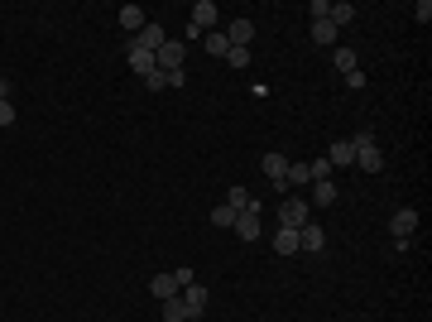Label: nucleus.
Wrapping results in <instances>:
<instances>
[{
	"instance_id": "f257e3e1",
	"label": "nucleus",
	"mask_w": 432,
	"mask_h": 322,
	"mask_svg": "<svg viewBox=\"0 0 432 322\" xmlns=\"http://www.w3.org/2000/svg\"><path fill=\"white\" fill-rule=\"evenodd\" d=\"M351 144H355V168H365V173H379V168H384V154H379V144H375V130H355Z\"/></svg>"
},
{
	"instance_id": "a878e982",
	"label": "nucleus",
	"mask_w": 432,
	"mask_h": 322,
	"mask_svg": "<svg viewBox=\"0 0 432 322\" xmlns=\"http://www.w3.org/2000/svg\"><path fill=\"white\" fill-rule=\"evenodd\" d=\"M307 168H312V183H322V178H331V163H326V159H312Z\"/></svg>"
},
{
	"instance_id": "9d476101",
	"label": "nucleus",
	"mask_w": 432,
	"mask_h": 322,
	"mask_svg": "<svg viewBox=\"0 0 432 322\" xmlns=\"http://www.w3.org/2000/svg\"><path fill=\"white\" fill-rule=\"evenodd\" d=\"M298 250H312V255H317V250H326V231L317 226V221H307V226L298 231Z\"/></svg>"
},
{
	"instance_id": "2f4dec72",
	"label": "nucleus",
	"mask_w": 432,
	"mask_h": 322,
	"mask_svg": "<svg viewBox=\"0 0 432 322\" xmlns=\"http://www.w3.org/2000/svg\"><path fill=\"white\" fill-rule=\"evenodd\" d=\"M173 279H178V289H188V284H197V279H192V269L183 265V269H173Z\"/></svg>"
},
{
	"instance_id": "7c9ffc66",
	"label": "nucleus",
	"mask_w": 432,
	"mask_h": 322,
	"mask_svg": "<svg viewBox=\"0 0 432 322\" xmlns=\"http://www.w3.org/2000/svg\"><path fill=\"white\" fill-rule=\"evenodd\" d=\"M413 15H418V20L428 25V20H432V0H418V5H413Z\"/></svg>"
},
{
	"instance_id": "cd10ccee",
	"label": "nucleus",
	"mask_w": 432,
	"mask_h": 322,
	"mask_svg": "<svg viewBox=\"0 0 432 322\" xmlns=\"http://www.w3.org/2000/svg\"><path fill=\"white\" fill-rule=\"evenodd\" d=\"M226 63H231V68H245V63H250V49H231Z\"/></svg>"
},
{
	"instance_id": "412c9836",
	"label": "nucleus",
	"mask_w": 432,
	"mask_h": 322,
	"mask_svg": "<svg viewBox=\"0 0 432 322\" xmlns=\"http://www.w3.org/2000/svg\"><path fill=\"white\" fill-rule=\"evenodd\" d=\"M125 58H130V68H135L139 78H149V73H154V54H135V49H125Z\"/></svg>"
},
{
	"instance_id": "c756f323",
	"label": "nucleus",
	"mask_w": 432,
	"mask_h": 322,
	"mask_svg": "<svg viewBox=\"0 0 432 322\" xmlns=\"http://www.w3.org/2000/svg\"><path fill=\"white\" fill-rule=\"evenodd\" d=\"M5 125H15V106H10V101H0V130H5Z\"/></svg>"
},
{
	"instance_id": "473e14b6",
	"label": "nucleus",
	"mask_w": 432,
	"mask_h": 322,
	"mask_svg": "<svg viewBox=\"0 0 432 322\" xmlns=\"http://www.w3.org/2000/svg\"><path fill=\"white\" fill-rule=\"evenodd\" d=\"M0 101H10V82L0 78Z\"/></svg>"
},
{
	"instance_id": "6e6552de",
	"label": "nucleus",
	"mask_w": 432,
	"mask_h": 322,
	"mask_svg": "<svg viewBox=\"0 0 432 322\" xmlns=\"http://www.w3.org/2000/svg\"><path fill=\"white\" fill-rule=\"evenodd\" d=\"M178 298H183V308H188V318H192V322L202 318V313H207V303H212V294H207L202 284H188V289H183Z\"/></svg>"
},
{
	"instance_id": "f03ea898",
	"label": "nucleus",
	"mask_w": 432,
	"mask_h": 322,
	"mask_svg": "<svg viewBox=\"0 0 432 322\" xmlns=\"http://www.w3.org/2000/svg\"><path fill=\"white\" fill-rule=\"evenodd\" d=\"M163 44H168V34H163V25L154 20V25L139 29V34H130V44H125V49H135V54H159Z\"/></svg>"
},
{
	"instance_id": "0eeeda50",
	"label": "nucleus",
	"mask_w": 432,
	"mask_h": 322,
	"mask_svg": "<svg viewBox=\"0 0 432 322\" xmlns=\"http://www.w3.org/2000/svg\"><path fill=\"white\" fill-rule=\"evenodd\" d=\"M216 20H221V10H216L212 0H197V5H192V20H188V25L197 29V34H212Z\"/></svg>"
},
{
	"instance_id": "4be33fe9",
	"label": "nucleus",
	"mask_w": 432,
	"mask_h": 322,
	"mask_svg": "<svg viewBox=\"0 0 432 322\" xmlns=\"http://www.w3.org/2000/svg\"><path fill=\"white\" fill-rule=\"evenodd\" d=\"M163 322H192L188 308H183V298H168V303H163Z\"/></svg>"
},
{
	"instance_id": "5701e85b",
	"label": "nucleus",
	"mask_w": 432,
	"mask_h": 322,
	"mask_svg": "<svg viewBox=\"0 0 432 322\" xmlns=\"http://www.w3.org/2000/svg\"><path fill=\"white\" fill-rule=\"evenodd\" d=\"M236 207H226V202H221V207H212V226H221V231H226V226H236Z\"/></svg>"
},
{
	"instance_id": "393cba45",
	"label": "nucleus",
	"mask_w": 432,
	"mask_h": 322,
	"mask_svg": "<svg viewBox=\"0 0 432 322\" xmlns=\"http://www.w3.org/2000/svg\"><path fill=\"white\" fill-rule=\"evenodd\" d=\"M226 207H236V212H245V207H250V192H245V188H231V197H226Z\"/></svg>"
},
{
	"instance_id": "2eb2a0df",
	"label": "nucleus",
	"mask_w": 432,
	"mask_h": 322,
	"mask_svg": "<svg viewBox=\"0 0 432 322\" xmlns=\"http://www.w3.org/2000/svg\"><path fill=\"white\" fill-rule=\"evenodd\" d=\"M307 34H312V44L336 49V25H331V20H312V29H307Z\"/></svg>"
},
{
	"instance_id": "ddd939ff",
	"label": "nucleus",
	"mask_w": 432,
	"mask_h": 322,
	"mask_svg": "<svg viewBox=\"0 0 432 322\" xmlns=\"http://www.w3.org/2000/svg\"><path fill=\"white\" fill-rule=\"evenodd\" d=\"M149 289H154V298H159V303H168V298H178V294H183L173 274H154V279H149Z\"/></svg>"
},
{
	"instance_id": "f8f14e48",
	"label": "nucleus",
	"mask_w": 432,
	"mask_h": 322,
	"mask_svg": "<svg viewBox=\"0 0 432 322\" xmlns=\"http://www.w3.org/2000/svg\"><path fill=\"white\" fill-rule=\"evenodd\" d=\"M265 173H269V183L288 188V183H284V178H288V159H284L279 149H269V154H265Z\"/></svg>"
},
{
	"instance_id": "c85d7f7f",
	"label": "nucleus",
	"mask_w": 432,
	"mask_h": 322,
	"mask_svg": "<svg viewBox=\"0 0 432 322\" xmlns=\"http://www.w3.org/2000/svg\"><path fill=\"white\" fill-rule=\"evenodd\" d=\"M326 10H331V0H312V5H307V15H312V20H326Z\"/></svg>"
},
{
	"instance_id": "20e7f679",
	"label": "nucleus",
	"mask_w": 432,
	"mask_h": 322,
	"mask_svg": "<svg viewBox=\"0 0 432 322\" xmlns=\"http://www.w3.org/2000/svg\"><path fill=\"white\" fill-rule=\"evenodd\" d=\"M260 212H265V202H255V197H250V207L236 216V226H231V231H236L241 241H260Z\"/></svg>"
},
{
	"instance_id": "b1692460",
	"label": "nucleus",
	"mask_w": 432,
	"mask_h": 322,
	"mask_svg": "<svg viewBox=\"0 0 432 322\" xmlns=\"http://www.w3.org/2000/svg\"><path fill=\"white\" fill-rule=\"evenodd\" d=\"M331 63H336L341 73H355V54L351 49H331Z\"/></svg>"
},
{
	"instance_id": "bb28decb",
	"label": "nucleus",
	"mask_w": 432,
	"mask_h": 322,
	"mask_svg": "<svg viewBox=\"0 0 432 322\" xmlns=\"http://www.w3.org/2000/svg\"><path fill=\"white\" fill-rule=\"evenodd\" d=\"M163 87H168V78H163L159 68H154V73H149V78H144V92H163Z\"/></svg>"
},
{
	"instance_id": "aec40b11",
	"label": "nucleus",
	"mask_w": 432,
	"mask_h": 322,
	"mask_svg": "<svg viewBox=\"0 0 432 322\" xmlns=\"http://www.w3.org/2000/svg\"><path fill=\"white\" fill-rule=\"evenodd\" d=\"M284 183H288V188H307V183H312V168H307V163H288V178H284Z\"/></svg>"
},
{
	"instance_id": "a211bd4d",
	"label": "nucleus",
	"mask_w": 432,
	"mask_h": 322,
	"mask_svg": "<svg viewBox=\"0 0 432 322\" xmlns=\"http://www.w3.org/2000/svg\"><path fill=\"white\" fill-rule=\"evenodd\" d=\"M202 49H207V54H216V58H226V54H231V44H226V34H221V29L202 34Z\"/></svg>"
},
{
	"instance_id": "423d86ee",
	"label": "nucleus",
	"mask_w": 432,
	"mask_h": 322,
	"mask_svg": "<svg viewBox=\"0 0 432 322\" xmlns=\"http://www.w3.org/2000/svg\"><path fill=\"white\" fill-rule=\"evenodd\" d=\"M413 231H418V207H399L389 216V236L394 241H413Z\"/></svg>"
},
{
	"instance_id": "9b49d317",
	"label": "nucleus",
	"mask_w": 432,
	"mask_h": 322,
	"mask_svg": "<svg viewBox=\"0 0 432 322\" xmlns=\"http://www.w3.org/2000/svg\"><path fill=\"white\" fill-rule=\"evenodd\" d=\"M221 34H226V44H231V49H250L255 25H250V20H231V29H221Z\"/></svg>"
},
{
	"instance_id": "4468645a",
	"label": "nucleus",
	"mask_w": 432,
	"mask_h": 322,
	"mask_svg": "<svg viewBox=\"0 0 432 322\" xmlns=\"http://www.w3.org/2000/svg\"><path fill=\"white\" fill-rule=\"evenodd\" d=\"M144 25H149V15H144L139 5H125V10H120V29H125V34H139Z\"/></svg>"
},
{
	"instance_id": "1a4fd4ad",
	"label": "nucleus",
	"mask_w": 432,
	"mask_h": 322,
	"mask_svg": "<svg viewBox=\"0 0 432 322\" xmlns=\"http://www.w3.org/2000/svg\"><path fill=\"white\" fill-rule=\"evenodd\" d=\"M331 168H355V144L351 140H331V149L322 154Z\"/></svg>"
},
{
	"instance_id": "f3484780",
	"label": "nucleus",
	"mask_w": 432,
	"mask_h": 322,
	"mask_svg": "<svg viewBox=\"0 0 432 322\" xmlns=\"http://www.w3.org/2000/svg\"><path fill=\"white\" fill-rule=\"evenodd\" d=\"M336 202V183L322 178V183H312V207H331Z\"/></svg>"
},
{
	"instance_id": "6ab92c4d",
	"label": "nucleus",
	"mask_w": 432,
	"mask_h": 322,
	"mask_svg": "<svg viewBox=\"0 0 432 322\" xmlns=\"http://www.w3.org/2000/svg\"><path fill=\"white\" fill-rule=\"evenodd\" d=\"M269 245H274V250H279V255H293V250H298V231H284V226H279Z\"/></svg>"
},
{
	"instance_id": "7ed1b4c3",
	"label": "nucleus",
	"mask_w": 432,
	"mask_h": 322,
	"mask_svg": "<svg viewBox=\"0 0 432 322\" xmlns=\"http://www.w3.org/2000/svg\"><path fill=\"white\" fill-rule=\"evenodd\" d=\"M183 58H188V44H183V39H168L159 54H154V68H159V73H183Z\"/></svg>"
},
{
	"instance_id": "dca6fc26",
	"label": "nucleus",
	"mask_w": 432,
	"mask_h": 322,
	"mask_svg": "<svg viewBox=\"0 0 432 322\" xmlns=\"http://www.w3.org/2000/svg\"><path fill=\"white\" fill-rule=\"evenodd\" d=\"M326 20H331V25L341 29V25H351L355 20V5L351 0H331V10H326Z\"/></svg>"
},
{
	"instance_id": "39448f33",
	"label": "nucleus",
	"mask_w": 432,
	"mask_h": 322,
	"mask_svg": "<svg viewBox=\"0 0 432 322\" xmlns=\"http://www.w3.org/2000/svg\"><path fill=\"white\" fill-rule=\"evenodd\" d=\"M307 221H312V216H307V202H303V197H288V202L279 207V226H284V231H303Z\"/></svg>"
}]
</instances>
